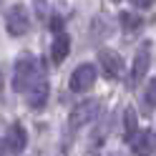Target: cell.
Returning <instances> with one entry per match:
<instances>
[{"label":"cell","mask_w":156,"mask_h":156,"mask_svg":"<svg viewBox=\"0 0 156 156\" xmlns=\"http://www.w3.org/2000/svg\"><path fill=\"white\" fill-rule=\"evenodd\" d=\"M35 58L33 55H20L15 63V78H13V88L18 93H28L30 91V83L35 78Z\"/></svg>","instance_id":"cell-1"},{"label":"cell","mask_w":156,"mask_h":156,"mask_svg":"<svg viewBox=\"0 0 156 156\" xmlns=\"http://www.w3.org/2000/svg\"><path fill=\"white\" fill-rule=\"evenodd\" d=\"M98 108H101V101L98 98H86L78 106H73L71 116H68V123L71 129H83L86 123H91L96 116H98Z\"/></svg>","instance_id":"cell-2"},{"label":"cell","mask_w":156,"mask_h":156,"mask_svg":"<svg viewBox=\"0 0 156 156\" xmlns=\"http://www.w3.org/2000/svg\"><path fill=\"white\" fill-rule=\"evenodd\" d=\"M5 25H8V33L10 35H25L28 28H30V18H28L25 5H13L5 15Z\"/></svg>","instance_id":"cell-3"},{"label":"cell","mask_w":156,"mask_h":156,"mask_svg":"<svg viewBox=\"0 0 156 156\" xmlns=\"http://www.w3.org/2000/svg\"><path fill=\"white\" fill-rule=\"evenodd\" d=\"M93 83H96V66H91V63L78 66L73 71V76H71V81H68V86H71L73 93L88 91V88H93Z\"/></svg>","instance_id":"cell-4"},{"label":"cell","mask_w":156,"mask_h":156,"mask_svg":"<svg viewBox=\"0 0 156 156\" xmlns=\"http://www.w3.org/2000/svg\"><path fill=\"white\" fill-rule=\"evenodd\" d=\"M98 63L103 68V76L106 78H111V81H116V78H121L123 73V61H121V55L111 51V48H103V51H98Z\"/></svg>","instance_id":"cell-5"},{"label":"cell","mask_w":156,"mask_h":156,"mask_svg":"<svg viewBox=\"0 0 156 156\" xmlns=\"http://www.w3.org/2000/svg\"><path fill=\"white\" fill-rule=\"evenodd\" d=\"M151 66V53H149V43L139 48V53H136L133 58V68H131V83H139L141 78L146 76V71H149Z\"/></svg>","instance_id":"cell-6"},{"label":"cell","mask_w":156,"mask_h":156,"mask_svg":"<svg viewBox=\"0 0 156 156\" xmlns=\"http://www.w3.org/2000/svg\"><path fill=\"white\" fill-rule=\"evenodd\" d=\"M25 144H28V133L20 123H13L10 129H8L5 133V146H8V151H13V154H20L25 149Z\"/></svg>","instance_id":"cell-7"},{"label":"cell","mask_w":156,"mask_h":156,"mask_svg":"<svg viewBox=\"0 0 156 156\" xmlns=\"http://www.w3.org/2000/svg\"><path fill=\"white\" fill-rule=\"evenodd\" d=\"M68 51H71V38H68L66 33L55 35V41H53V45H51V58H53V63H63L66 55H68Z\"/></svg>","instance_id":"cell-8"},{"label":"cell","mask_w":156,"mask_h":156,"mask_svg":"<svg viewBox=\"0 0 156 156\" xmlns=\"http://www.w3.org/2000/svg\"><path fill=\"white\" fill-rule=\"evenodd\" d=\"M25 96H28V103H30L33 108H41V106H45V101H48V83L38 81L35 86H30V91H28Z\"/></svg>","instance_id":"cell-9"},{"label":"cell","mask_w":156,"mask_h":156,"mask_svg":"<svg viewBox=\"0 0 156 156\" xmlns=\"http://www.w3.org/2000/svg\"><path fill=\"white\" fill-rule=\"evenodd\" d=\"M129 144H131V149L139 154V156H149L154 151V141H151V133L149 131H139Z\"/></svg>","instance_id":"cell-10"},{"label":"cell","mask_w":156,"mask_h":156,"mask_svg":"<svg viewBox=\"0 0 156 156\" xmlns=\"http://www.w3.org/2000/svg\"><path fill=\"white\" fill-rule=\"evenodd\" d=\"M136 121H139V119H136V111L133 108H126L123 111V139L126 141H131L133 136L139 133V131H136Z\"/></svg>","instance_id":"cell-11"},{"label":"cell","mask_w":156,"mask_h":156,"mask_svg":"<svg viewBox=\"0 0 156 156\" xmlns=\"http://www.w3.org/2000/svg\"><path fill=\"white\" fill-rule=\"evenodd\" d=\"M119 20H121V25L126 28V30H136V28H141V23H144L141 18L136 15V13H131V10H123Z\"/></svg>","instance_id":"cell-12"},{"label":"cell","mask_w":156,"mask_h":156,"mask_svg":"<svg viewBox=\"0 0 156 156\" xmlns=\"http://www.w3.org/2000/svg\"><path fill=\"white\" fill-rule=\"evenodd\" d=\"M146 103L156 106V78L149 81V86H146Z\"/></svg>","instance_id":"cell-13"},{"label":"cell","mask_w":156,"mask_h":156,"mask_svg":"<svg viewBox=\"0 0 156 156\" xmlns=\"http://www.w3.org/2000/svg\"><path fill=\"white\" fill-rule=\"evenodd\" d=\"M51 30L55 35H61V30H63V20H61V18H53V20H51Z\"/></svg>","instance_id":"cell-14"},{"label":"cell","mask_w":156,"mask_h":156,"mask_svg":"<svg viewBox=\"0 0 156 156\" xmlns=\"http://www.w3.org/2000/svg\"><path fill=\"white\" fill-rule=\"evenodd\" d=\"M131 3H133L136 8H144V10H146V8H151V5H156V0H131Z\"/></svg>","instance_id":"cell-15"}]
</instances>
